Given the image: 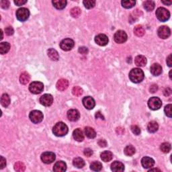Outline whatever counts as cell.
Returning <instances> with one entry per match:
<instances>
[{
    "mask_svg": "<svg viewBox=\"0 0 172 172\" xmlns=\"http://www.w3.org/2000/svg\"><path fill=\"white\" fill-rule=\"evenodd\" d=\"M144 72L139 68L132 69L129 73V78L130 81L135 83L141 82L144 79Z\"/></svg>",
    "mask_w": 172,
    "mask_h": 172,
    "instance_id": "cell-1",
    "label": "cell"
},
{
    "mask_svg": "<svg viewBox=\"0 0 172 172\" xmlns=\"http://www.w3.org/2000/svg\"><path fill=\"white\" fill-rule=\"evenodd\" d=\"M68 127L62 122H57L53 128V132L57 137H63L68 132Z\"/></svg>",
    "mask_w": 172,
    "mask_h": 172,
    "instance_id": "cell-2",
    "label": "cell"
},
{
    "mask_svg": "<svg viewBox=\"0 0 172 172\" xmlns=\"http://www.w3.org/2000/svg\"><path fill=\"white\" fill-rule=\"evenodd\" d=\"M155 14H156L157 19L161 22H166L170 17V13L169 10L165 9V8H159L156 10Z\"/></svg>",
    "mask_w": 172,
    "mask_h": 172,
    "instance_id": "cell-3",
    "label": "cell"
},
{
    "mask_svg": "<svg viewBox=\"0 0 172 172\" xmlns=\"http://www.w3.org/2000/svg\"><path fill=\"white\" fill-rule=\"evenodd\" d=\"M30 12L27 8H21L16 11V18L20 22H24L28 19Z\"/></svg>",
    "mask_w": 172,
    "mask_h": 172,
    "instance_id": "cell-4",
    "label": "cell"
},
{
    "mask_svg": "<svg viewBox=\"0 0 172 172\" xmlns=\"http://www.w3.org/2000/svg\"><path fill=\"white\" fill-rule=\"evenodd\" d=\"M44 89V85L40 81H34L30 83L29 86V90L32 94H38L43 91Z\"/></svg>",
    "mask_w": 172,
    "mask_h": 172,
    "instance_id": "cell-5",
    "label": "cell"
},
{
    "mask_svg": "<svg viewBox=\"0 0 172 172\" xmlns=\"http://www.w3.org/2000/svg\"><path fill=\"white\" fill-rule=\"evenodd\" d=\"M29 118L34 124L40 123L43 120V114L39 110H33L30 113Z\"/></svg>",
    "mask_w": 172,
    "mask_h": 172,
    "instance_id": "cell-6",
    "label": "cell"
},
{
    "mask_svg": "<svg viewBox=\"0 0 172 172\" xmlns=\"http://www.w3.org/2000/svg\"><path fill=\"white\" fill-rule=\"evenodd\" d=\"M148 106L150 109L153 110H159L162 106V102L160 98L157 97H152L149 100Z\"/></svg>",
    "mask_w": 172,
    "mask_h": 172,
    "instance_id": "cell-7",
    "label": "cell"
},
{
    "mask_svg": "<svg viewBox=\"0 0 172 172\" xmlns=\"http://www.w3.org/2000/svg\"><path fill=\"white\" fill-rule=\"evenodd\" d=\"M75 42L71 38H65L60 43V47L63 51H69L74 47Z\"/></svg>",
    "mask_w": 172,
    "mask_h": 172,
    "instance_id": "cell-8",
    "label": "cell"
},
{
    "mask_svg": "<svg viewBox=\"0 0 172 172\" xmlns=\"http://www.w3.org/2000/svg\"><path fill=\"white\" fill-rule=\"evenodd\" d=\"M56 156L55 154L53 152H44L41 155V160L43 163L46 164H50L55 160Z\"/></svg>",
    "mask_w": 172,
    "mask_h": 172,
    "instance_id": "cell-9",
    "label": "cell"
},
{
    "mask_svg": "<svg viewBox=\"0 0 172 172\" xmlns=\"http://www.w3.org/2000/svg\"><path fill=\"white\" fill-rule=\"evenodd\" d=\"M157 34H158V36L161 38H162V39H166V38L169 37V36L171 34L170 28L166 26H161V27L159 28L158 30H157Z\"/></svg>",
    "mask_w": 172,
    "mask_h": 172,
    "instance_id": "cell-10",
    "label": "cell"
},
{
    "mask_svg": "<svg viewBox=\"0 0 172 172\" xmlns=\"http://www.w3.org/2000/svg\"><path fill=\"white\" fill-rule=\"evenodd\" d=\"M114 40L118 44H122L126 41L127 40V34L123 30H118L114 34Z\"/></svg>",
    "mask_w": 172,
    "mask_h": 172,
    "instance_id": "cell-11",
    "label": "cell"
},
{
    "mask_svg": "<svg viewBox=\"0 0 172 172\" xmlns=\"http://www.w3.org/2000/svg\"><path fill=\"white\" fill-rule=\"evenodd\" d=\"M40 102L44 106H50L53 102V98L51 94H46L42 96L40 98Z\"/></svg>",
    "mask_w": 172,
    "mask_h": 172,
    "instance_id": "cell-12",
    "label": "cell"
},
{
    "mask_svg": "<svg viewBox=\"0 0 172 172\" xmlns=\"http://www.w3.org/2000/svg\"><path fill=\"white\" fill-rule=\"evenodd\" d=\"M108 41H109V40H108V36L106 34H100L95 37V42H96V44L100 45V46H106L108 44Z\"/></svg>",
    "mask_w": 172,
    "mask_h": 172,
    "instance_id": "cell-13",
    "label": "cell"
},
{
    "mask_svg": "<svg viewBox=\"0 0 172 172\" xmlns=\"http://www.w3.org/2000/svg\"><path fill=\"white\" fill-rule=\"evenodd\" d=\"M83 104L85 106V108H87V110H92L95 107L96 102L95 100L93 98H91V96H87L85 97L83 99Z\"/></svg>",
    "mask_w": 172,
    "mask_h": 172,
    "instance_id": "cell-14",
    "label": "cell"
},
{
    "mask_svg": "<svg viewBox=\"0 0 172 172\" xmlns=\"http://www.w3.org/2000/svg\"><path fill=\"white\" fill-rule=\"evenodd\" d=\"M80 117L79 112L77 110L71 109L67 112V118L71 122H75Z\"/></svg>",
    "mask_w": 172,
    "mask_h": 172,
    "instance_id": "cell-15",
    "label": "cell"
},
{
    "mask_svg": "<svg viewBox=\"0 0 172 172\" xmlns=\"http://www.w3.org/2000/svg\"><path fill=\"white\" fill-rule=\"evenodd\" d=\"M141 164L144 168L149 169L153 167V165H155V161L151 157H145L141 160Z\"/></svg>",
    "mask_w": 172,
    "mask_h": 172,
    "instance_id": "cell-16",
    "label": "cell"
},
{
    "mask_svg": "<svg viewBox=\"0 0 172 172\" xmlns=\"http://www.w3.org/2000/svg\"><path fill=\"white\" fill-rule=\"evenodd\" d=\"M67 169V165L64 161H59L55 163L53 167V171L55 172H63Z\"/></svg>",
    "mask_w": 172,
    "mask_h": 172,
    "instance_id": "cell-17",
    "label": "cell"
},
{
    "mask_svg": "<svg viewBox=\"0 0 172 172\" xmlns=\"http://www.w3.org/2000/svg\"><path fill=\"white\" fill-rule=\"evenodd\" d=\"M150 71L154 76H159L162 73V67L158 63H154L151 66Z\"/></svg>",
    "mask_w": 172,
    "mask_h": 172,
    "instance_id": "cell-18",
    "label": "cell"
},
{
    "mask_svg": "<svg viewBox=\"0 0 172 172\" xmlns=\"http://www.w3.org/2000/svg\"><path fill=\"white\" fill-rule=\"evenodd\" d=\"M69 86V81L65 79H61L57 81L56 87L57 89L59 91H65V89H67Z\"/></svg>",
    "mask_w": 172,
    "mask_h": 172,
    "instance_id": "cell-19",
    "label": "cell"
},
{
    "mask_svg": "<svg viewBox=\"0 0 172 172\" xmlns=\"http://www.w3.org/2000/svg\"><path fill=\"white\" fill-rule=\"evenodd\" d=\"M111 169L112 171L115 172H120L123 171L124 170V165L120 161H114L111 165Z\"/></svg>",
    "mask_w": 172,
    "mask_h": 172,
    "instance_id": "cell-20",
    "label": "cell"
},
{
    "mask_svg": "<svg viewBox=\"0 0 172 172\" xmlns=\"http://www.w3.org/2000/svg\"><path fill=\"white\" fill-rule=\"evenodd\" d=\"M73 137L75 141L78 142H81L84 139V134H83V131L79 128H77L73 131Z\"/></svg>",
    "mask_w": 172,
    "mask_h": 172,
    "instance_id": "cell-21",
    "label": "cell"
},
{
    "mask_svg": "<svg viewBox=\"0 0 172 172\" xmlns=\"http://www.w3.org/2000/svg\"><path fill=\"white\" fill-rule=\"evenodd\" d=\"M134 63L137 66L144 67L147 64V58L143 55H138L134 59Z\"/></svg>",
    "mask_w": 172,
    "mask_h": 172,
    "instance_id": "cell-22",
    "label": "cell"
},
{
    "mask_svg": "<svg viewBox=\"0 0 172 172\" xmlns=\"http://www.w3.org/2000/svg\"><path fill=\"white\" fill-rule=\"evenodd\" d=\"M101 159L104 162H109L113 158V154L109 151H105L101 153Z\"/></svg>",
    "mask_w": 172,
    "mask_h": 172,
    "instance_id": "cell-23",
    "label": "cell"
},
{
    "mask_svg": "<svg viewBox=\"0 0 172 172\" xmlns=\"http://www.w3.org/2000/svg\"><path fill=\"white\" fill-rule=\"evenodd\" d=\"M47 53H48V56L49 58H50L52 61H57L59 60V53L54 48H49L48 51H47Z\"/></svg>",
    "mask_w": 172,
    "mask_h": 172,
    "instance_id": "cell-24",
    "label": "cell"
},
{
    "mask_svg": "<svg viewBox=\"0 0 172 172\" xmlns=\"http://www.w3.org/2000/svg\"><path fill=\"white\" fill-rule=\"evenodd\" d=\"M52 3L54 7L58 10H63L67 5V1L65 0H54Z\"/></svg>",
    "mask_w": 172,
    "mask_h": 172,
    "instance_id": "cell-25",
    "label": "cell"
},
{
    "mask_svg": "<svg viewBox=\"0 0 172 172\" xmlns=\"http://www.w3.org/2000/svg\"><path fill=\"white\" fill-rule=\"evenodd\" d=\"M73 164L75 167L80 169L85 166V161L81 157H76L73 159Z\"/></svg>",
    "mask_w": 172,
    "mask_h": 172,
    "instance_id": "cell-26",
    "label": "cell"
},
{
    "mask_svg": "<svg viewBox=\"0 0 172 172\" xmlns=\"http://www.w3.org/2000/svg\"><path fill=\"white\" fill-rule=\"evenodd\" d=\"M159 128V125L157 124V122L155 121H151L148 124V126H147V130L149 132L151 133H154L157 132V130Z\"/></svg>",
    "mask_w": 172,
    "mask_h": 172,
    "instance_id": "cell-27",
    "label": "cell"
},
{
    "mask_svg": "<svg viewBox=\"0 0 172 172\" xmlns=\"http://www.w3.org/2000/svg\"><path fill=\"white\" fill-rule=\"evenodd\" d=\"M85 134L89 139H94L96 136L95 130L93 128L89 127V126L85 128Z\"/></svg>",
    "mask_w": 172,
    "mask_h": 172,
    "instance_id": "cell-28",
    "label": "cell"
},
{
    "mask_svg": "<svg viewBox=\"0 0 172 172\" xmlns=\"http://www.w3.org/2000/svg\"><path fill=\"white\" fill-rule=\"evenodd\" d=\"M10 44L7 42H1L0 44V53L1 55L6 54L10 51Z\"/></svg>",
    "mask_w": 172,
    "mask_h": 172,
    "instance_id": "cell-29",
    "label": "cell"
},
{
    "mask_svg": "<svg viewBox=\"0 0 172 172\" xmlns=\"http://www.w3.org/2000/svg\"><path fill=\"white\" fill-rule=\"evenodd\" d=\"M30 77L28 73L26 72L22 73L20 77V82L23 85H26L30 81Z\"/></svg>",
    "mask_w": 172,
    "mask_h": 172,
    "instance_id": "cell-30",
    "label": "cell"
},
{
    "mask_svg": "<svg viewBox=\"0 0 172 172\" xmlns=\"http://www.w3.org/2000/svg\"><path fill=\"white\" fill-rule=\"evenodd\" d=\"M1 104L3 107L7 108L10 104V96L7 94H3L1 98Z\"/></svg>",
    "mask_w": 172,
    "mask_h": 172,
    "instance_id": "cell-31",
    "label": "cell"
},
{
    "mask_svg": "<svg viewBox=\"0 0 172 172\" xmlns=\"http://www.w3.org/2000/svg\"><path fill=\"white\" fill-rule=\"evenodd\" d=\"M135 151H136V150H135V148L132 145H128L124 148V153L126 156L130 157L134 154Z\"/></svg>",
    "mask_w": 172,
    "mask_h": 172,
    "instance_id": "cell-32",
    "label": "cell"
},
{
    "mask_svg": "<svg viewBox=\"0 0 172 172\" xmlns=\"http://www.w3.org/2000/svg\"><path fill=\"white\" fill-rule=\"evenodd\" d=\"M145 29L143 28L142 26L138 25L135 26L134 28V34L135 35L139 36V37H141V36H143L145 34Z\"/></svg>",
    "mask_w": 172,
    "mask_h": 172,
    "instance_id": "cell-33",
    "label": "cell"
},
{
    "mask_svg": "<svg viewBox=\"0 0 172 172\" xmlns=\"http://www.w3.org/2000/svg\"><path fill=\"white\" fill-rule=\"evenodd\" d=\"M145 9L147 12H151L154 10L155 8V3L153 1H146L143 3Z\"/></svg>",
    "mask_w": 172,
    "mask_h": 172,
    "instance_id": "cell-34",
    "label": "cell"
},
{
    "mask_svg": "<svg viewBox=\"0 0 172 172\" xmlns=\"http://www.w3.org/2000/svg\"><path fill=\"white\" fill-rule=\"evenodd\" d=\"M90 169L94 171H99L102 169V164L99 161H94L90 165Z\"/></svg>",
    "mask_w": 172,
    "mask_h": 172,
    "instance_id": "cell-35",
    "label": "cell"
},
{
    "mask_svg": "<svg viewBox=\"0 0 172 172\" xmlns=\"http://www.w3.org/2000/svg\"><path fill=\"white\" fill-rule=\"evenodd\" d=\"M121 3L124 8H126V9H129V8L134 7L136 2H135V1H133V0H127V1H122Z\"/></svg>",
    "mask_w": 172,
    "mask_h": 172,
    "instance_id": "cell-36",
    "label": "cell"
},
{
    "mask_svg": "<svg viewBox=\"0 0 172 172\" xmlns=\"http://www.w3.org/2000/svg\"><path fill=\"white\" fill-rule=\"evenodd\" d=\"M161 151L164 153H168L171 151V145L169 143H163L160 147Z\"/></svg>",
    "mask_w": 172,
    "mask_h": 172,
    "instance_id": "cell-37",
    "label": "cell"
},
{
    "mask_svg": "<svg viewBox=\"0 0 172 172\" xmlns=\"http://www.w3.org/2000/svg\"><path fill=\"white\" fill-rule=\"evenodd\" d=\"M25 169H26V167H25V165L22 162H17L15 163V165H14V169L16 171H18V172H22V171H25Z\"/></svg>",
    "mask_w": 172,
    "mask_h": 172,
    "instance_id": "cell-38",
    "label": "cell"
},
{
    "mask_svg": "<svg viewBox=\"0 0 172 172\" xmlns=\"http://www.w3.org/2000/svg\"><path fill=\"white\" fill-rule=\"evenodd\" d=\"M81 13V9L79 8H77V7L73 8V9H71V12H70L71 16L73 18H78L79 16H80Z\"/></svg>",
    "mask_w": 172,
    "mask_h": 172,
    "instance_id": "cell-39",
    "label": "cell"
},
{
    "mask_svg": "<svg viewBox=\"0 0 172 172\" xmlns=\"http://www.w3.org/2000/svg\"><path fill=\"white\" fill-rule=\"evenodd\" d=\"M83 3L87 9H91L96 5V1H94V0H85L83 1Z\"/></svg>",
    "mask_w": 172,
    "mask_h": 172,
    "instance_id": "cell-40",
    "label": "cell"
},
{
    "mask_svg": "<svg viewBox=\"0 0 172 172\" xmlns=\"http://www.w3.org/2000/svg\"><path fill=\"white\" fill-rule=\"evenodd\" d=\"M72 93L74 96L79 97V96H81L83 94V89L80 87L75 86L72 89Z\"/></svg>",
    "mask_w": 172,
    "mask_h": 172,
    "instance_id": "cell-41",
    "label": "cell"
},
{
    "mask_svg": "<svg viewBox=\"0 0 172 172\" xmlns=\"http://www.w3.org/2000/svg\"><path fill=\"white\" fill-rule=\"evenodd\" d=\"M171 104H168L164 108V112L165 114L169 118L171 117Z\"/></svg>",
    "mask_w": 172,
    "mask_h": 172,
    "instance_id": "cell-42",
    "label": "cell"
},
{
    "mask_svg": "<svg viewBox=\"0 0 172 172\" xmlns=\"http://www.w3.org/2000/svg\"><path fill=\"white\" fill-rule=\"evenodd\" d=\"M131 130L134 134L139 135L141 133V129L137 125H132L131 126Z\"/></svg>",
    "mask_w": 172,
    "mask_h": 172,
    "instance_id": "cell-43",
    "label": "cell"
},
{
    "mask_svg": "<svg viewBox=\"0 0 172 172\" xmlns=\"http://www.w3.org/2000/svg\"><path fill=\"white\" fill-rule=\"evenodd\" d=\"M0 5L3 9H8L10 7V1L7 0H2L0 2Z\"/></svg>",
    "mask_w": 172,
    "mask_h": 172,
    "instance_id": "cell-44",
    "label": "cell"
},
{
    "mask_svg": "<svg viewBox=\"0 0 172 172\" xmlns=\"http://www.w3.org/2000/svg\"><path fill=\"white\" fill-rule=\"evenodd\" d=\"M5 34L8 36L12 35V34H13L14 32L13 28L11 27V26H8V27L5 28Z\"/></svg>",
    "mask_w": 172,
    "mask_h": 172,
    "instance_id": "cell-45",
    "label": "cell"
},
{
    "mask_svg": "<svg viewBox=\"0 0 172 172\" xmlns=\"http://www.w3.org/2000/svg\"><path fill=\"white\" fill-rule=\"evenodd\" d=\"M78 51L79 53H81V54H83V55H86L88 53V49L87 47H85V46L79 47Z\"/></svg>",
    "mask_w": 172,
    "mask_h": 172,
    "instance_id": "cell-46",
    "label": "cell"
},
{
    "mask_svg": "<svg viewBox=\"0 0 172 172\" xmlns=\"http://www.w3.org/2000/svg\"><path fill=\"white\" fill-rule=\"evenodd\" d=\"M6 165V160L3 157L1 156V159H0V169H3Z\"/></svg>",
    "mask_w": 172,
    "mask_h": 172,
    "instance_id": "cell-47",
    "label": "cell"
},
{
    "mask_svg": "<svg viewBox=\"0 0 172 172\" xmlns=\"http://www.w3.org/2000/svg\"><path fill=\"white\" fill-rule=\"evenodd\" d=\"M84 155L87 157H90L93 155V151L91 149L87 148L84 150Z\"/></svg>",
    "mask_w": 172,
    "mask_h": 172,
    "instance_id": "cell-48",
    "label": "cell"
},
{
    "mask_svg": "<svg viewBox=\"0 0 172 172\" xmlns=\"http://www.w3.org/2000/svg\"><path fill=\"white\" fill-rule=\"evenodd\" d=\"M27 1L26 0H15L14 1V3H15L16 5H17L18 6H20L25 4Z\"/></svg>",
    "mask_w": 172,
    "mask_h": 172,
    "instance_id": "cell-49",
    "label": "cell"
},
{
    "mask_svg": "<svg viewBox=\"0 0 172 172\" xmlns=\"http://www.w3.org/2000/svg\"><path fill=\"white\" fill-rule=\"evenodd\" d=\"M98 145H100L101 147H106L107 146V142L104 139H100V140L98 141Z\"/></svg>",
    "mask_w": 172,
    "mask_h": 172,
    "instance_id": "cell-50",
    "label": "cell"
},
{
    "mask_svg": "<svg viewBox=\"0 0 172 172\" xmlns=\"http://www.w3.org/2000/svg\"><path fill=\"white\" fill-rule=\"evenodd\" d=\"M163 94H164V95L165 96H170L171 94V88H169V87L165 88V89H164V91H163Z\"/></svg>",
    "mask_w": 172,
    "mask_h": 172,
    "instance_id": "cell-51",
    "label": "cell"
},
{
    "mask_svg": "<svg viewBox=\"0 0 172 172\" xmlns=\"http://www.w3.org/2000/svg\"><path fill=\"white\" fill-rule=\"evenodd\" d=\"M157 89H158V86L157 85H152L150 87V92H151V93H155V92L157 91Z\"/></svg>",
    "mask_w": 172,
    "mask_h": 172,
    "instance_id": "cell-52",
    "label": "cell"
},
{
    "mask_svg": "<svg viewBox=\"0 0 172 172\" xmlns=\"http://www.w3.org/2000/svg\"><path fill=\"white\" fill-rule=\"evenodd\" d=\"M167 64L169 67H171L172 66V62H171V54H170L168 56V57L167 58Z\"/></svg>",
    "mask_w": 172,
    "mask_h": 172,
    "instance_id": "cell-53",
    "label": "cell"
},
{
    "mask_svg": "<svg viewBox=\"0 0 172 172\" xmlns=\"http://www.w3.org/2000/svg\"><path fill=\"white\" fill-rule=\"evenodd\" d=\"M96 118H100L102 120H104V117L103 116V115H102V114L101 113H100V112H98L96 114Z\"/></svg>",
    "mask_w": 172,
    "mask_h": 172,
    "instance_id": "cell-54",
    "label": "cell"
},
{
    "mask_svg": "<svg viewBox=\"0 0 172 172\" xmlns=\"http://www.w3.org/2000/svg\"><path fill=\"white\" fill-rule=\"evenodd\" d=\"M161 2H162V3H163V4H165V5H171V3H172V2H171V1H162Z\"/></svg>",
    "mask_w": 172,
    "mask_h": 172,
    "instance_id": "cell-55",
    "label": "cell"
},
{
    "mask_svg": "<svg viewBox=\"0 0 172 172\" xmlns=\"http://www.w3.org/2000/svg\"><path fill=\"white\" fill-rule=\"evenodd\" d=\"M161 171V170L159 169H151L150 170H149V171Z\"/></svg>",
    "mask_w": 172,
    "mask_h": 172,
    "instance_id": "cell-56",
    "label": "cell"
},
{
    "mask_svg": "<svg viewBox=\"0 0 172 172\" xmlns=\"http://www.w3.org/2000/svg\"><path fill=\"white\" fill-rule=\"evenodd\" d=\"M171 71H170V72H169V77H170V79H171Z\"/></svg>",
    "mask_w": 172,
    "mask_h": 172,
    "instance_id": "cell-57",
    "label": "cell"
}]
</instances>
